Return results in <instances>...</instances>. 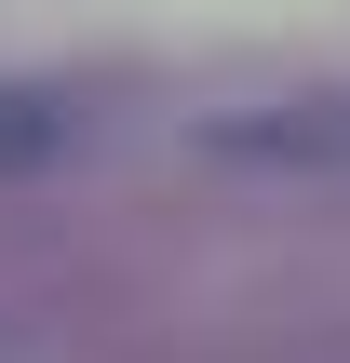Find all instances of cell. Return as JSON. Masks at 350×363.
Returning <instances> with one entry per match:
<instances>
[{
    "instance_id": "6da1fadb",
    "label": "cell",
    "mask_w": 350,
    "mask_h": 363,
    "mask_svg": "<svg viewBox=\"0 0 350 363\" xmlns=\"http://www.w3.org/2000/svg\"><path fill=\"white\" fill-rule=\"evenodd\" d=\"M81 148V108L54 94V81H0V175H40V162H67Z\"/></svg>"
},
{
    "instance_id": "7a4b0ae2",
    "label": "cell",
    "mask_w": 350,
    "mask_h": 363,
    "mask_svg": "<svg viewBox=\"0 0 350 363\" xmlns=\"http://www.w3.org/2000/svg\"><path fill=\"white\" fill-rule=\"evenodd\" d=\"M229 148H243V162H350V94L283 108V121H229Z\"/></svg>"
}]
</instances>
